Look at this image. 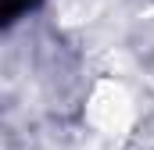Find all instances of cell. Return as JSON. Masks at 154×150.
<instances>
[{
	"label": "cell",
	"mask_w": 154,
	"mask_h": 150,
	"mask_svg": "<svg viewBox=\"0 0 154 150\" xmlns=\"http://www.w3.org/2000/svg\"><path fill=\"white\" fill-rule=\"evenodd\" d=\"M32 4L36 0H0V25L11 22V18H18V14H25Z\"/></svg>",
	"instance_id": "obj_1"
}]
</instances>
